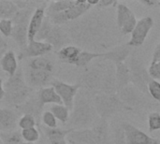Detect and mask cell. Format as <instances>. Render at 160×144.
<instances>
[{
  "mask_svg": "<svg viewBox=\"0 0 160 144\" xmlns=\"http://www.w3.org/2000/svg\"><path fill=\"white\" fill-rule=\"evenodd\" d=\"M100 57H101V53H97V52H92L82 50L80 52V54L77 56V58L74 60L71 66H75L80 68H84L88 67L92 62H94L97 59H99Z\"/></svg>",
  "mask_w": 160,
  "mask_h": 144,
  "instance_id": "f1b7e54d",
  "label": "cell"
},
{
  "mask_svg": "<svg viewBox=\"0 0 160 144\" xmlns=\"http://www.w3.org/2000/svg\"><path fill=\"white\" fill-rule=\"evenodd\" d=\"M48 3L49 2H44L33 11L28 24V42L36 38V36L46 17V7Z\"/></svg>",
  "mask_w": 160,
  "mask_h": 144,
  "instance_id": "d6986e66",
  "label": "cell"
},
{
  "mask_svg": "<svg viewBox=\"0 0 160 144\" xmlns=\"http://www.w3.org/2000/svg\"><path fill=\"white\" fill-rule=\"evenodd\" d=\"M97 144H112L111 140V129L108 120L98 119L91 127Z\"/></svg>",
  "mask_w": 160,
  "mask_h": 144,
  "instance_id": "ffe728a7",
  "label": "cell"
},
{
  "mask_svg": "<svg viewBox=\"0 0 160 144\" xmlns=\"http://www.w3.org/2000/svg\"><path fill=\"white\" fill-rule=\"evenodd\" d=\"M117 95L120 100L132 110L136 107H145L148 103L147 97L131 84L118 91Z\"/></svg>",
  "mask_w": 160,
  "mask_h": 144,
  "instance_id": "7c38bea8",
  "label": "cell"
},
{
  "mask_svg": "<svg viewBox=\"0 0 160 144\" xmlns=\"http://www.w3.org/2000/svg\"><path fill=\"white\" fill-rule=\"evenodd\" d=\"M115 8V22L120 34L122 36L131 34L138 22L134 12L123 3H118Z\"/></svg>",
  "mask_w": 160,
  "mask_h": 144,
  "instance_id": "9c48e42d",
  "label": "cell"
},
{
  "mask_svg": "<svg viewBox=\"0 0 160 144\" xmlns=\"http://www.w3.org/2000/svg\"><path fill=\"white\" fill-rule=\"evenodd\" d=\"M26 67L36 70H42L50 73L54 72V63L52 62V60H51V58L47 56H40L29 59Z\"/></svg>",
  "mask_w": 160,
  "mask_h": 144,
  "instance_id": "83f0119b",
  "label": "cell"
},
{
  "mask_svg": "<svg viewBox=\"0 0 160 144\" xmlns=\"http://www.w3.org/2000/svg\"><path fill=\"white\" fill-rule=\"evenodd\" d=\"M123 127L126 134V144H160L158 140L129 123H123Z\"/></svg>",
  "mask_w": 160,
  "mask_h": 144,
  "instance_id": "4fadbf2b",
  "label": "cell"
},
{
  "mask_svg": "<svg viewBox=\"0 0 160 144\" xmlns=\"http://www.w3.org/2000/svg\"><path fill=\"white\" fill-rule=\"evenodd\" d=\"M131 52H132V48L128 44L117 45L114 48L111 49L110 51L101 53L100 59L109 61L115 66L121 63H125L128 60V58L130 56Z\"/></svg>",
  "mask_w": 160,
  "mask_h": 144,
  "instance_id": "e0dca14e",
  "label": "cell"
},
{
  "mask_svg": "<svg viewBox=\"0 0 160 144\" xmlns=\"http://www.w3.org/2000/svg\"><path fill=\"white\" fill-rule=\"evenodd\" d=\"M82 50L73 44L67 45L60 49L59 51L56 52L57 57L61 63L68 64V65H72L74 60L77 58V56L80 54V52Z\"/></svg>",
  "mask_w": 160,
  "mask_h": 144,
  "instance_id": "4316f807",
  "label": "cell"
},
{
  "mask_svg": "<svg viewBox=\"0 0 160 144\" xmlns=\"http://www.w3.org/2000/svg\"><path fill=\"white\" fill-rule=\"evenodd\" d=\"M0 114H1V109H0Z\"/></svg>",
  "mask_w": 160,
  "mask_h": 144,
  "instance_id": "db71d44e",
  "label": "cell"
},
{
  "mask_svg": "<svg viewBox=\"0 0 160 144\" xmlns=\"http://www.w3.org/2000/svg\"><path fill=\"white\" fill-rule=\"evenodd\" d=\"M4 89L3 102L8 107L13 108L22 105L34 94V89L26 83L22 69H18L12 77H8L4 83Z\"/></svg>",
  "mask_w": 160,
  "mask_h": 144,
  "instance_id": "277c9868",
  "label": "cell"
},
{
  "mask_svg": "<svg viewBox=\"0 0 160 144\" xmlns=\"http://www.w3.org/2000/svg\"><path fill=\"white\" fill-rule=\"evenodd\" d=\"M148 72L153 80H160V60L150 65L148 67Z\"/></svg>",
  "mask_w": 160,
  "mask_h": 144,
  "instance_id": "b9f144b4",
  "label": "cell"
},
{
  "mask_svg": "<svg viewBox=\"0 0 160 144\" xmlns=\"http://www.w3.org/2000/svg\"><path fill=\"white\" fill-rule=\"evenodd\" d=\"M37 96L43 106L46 105H59L63 104L61 98L55 92L52 86H46L40 88L39 91L37 93Z\"/></svg>",
  "mask_w": 160,
  "mask_h": 144,
  "instance_id": "cb8c5ba5",
  "label": "cell"
},
{
  "mask_svg": "<svg viewBox=\"0 0 160 144\" xmlns=\"http://www.w3.org/2000/svg\"><path fill=\"white\" fill-rule=\"evenodd\" d=\"M18 115L10 109H1L0 114V128L8 131H13L18 126Z\"/></svg>",
  "mask_w": 160,
  "mask_h": 144,
  "instance_id": "603a6c76",
  "label": "cell"
},
{
  "mask_svg": "<svg viewBox=\"0 0 160 144\" xmlns=\"http://www.w3.org/2000/svg\"><path fill=\"white\" fill-rule=\"evenodd\" d=\"M154 19L150 16H146L139 20L135 28L131 32V37L127 44L131 48L142 46L145 42L150 31L154 27Z\"/></svg>",
  "mask_w": 160,
  "mask_h": 144,
  "instance_id": "30bf717a",
  "label": "cell"
},
{
  "mask_svg": "<svg viewBox=\"0 0 160 144\" xmlns=\"http://www.w3.org/2000/svg\"><path fill=\"white\" fill-rule=\"evenodd\" d=\"M53 25L54 24H52V22L49 19V17L46 15V17H45V19H44V21H43V22H42V24H41V26H40L35 39L38 40V41H45L47 37L49 36L51 30L52 29Z\"/></svg>",
  "mask_w": 160,
  "mask_h": 144,
  "instance_id": "d590c367",
  "label": "cell"
},
{
  "mask_svg": "<svg viewBox=\"0 0 160 144\" xmlns=\"http://www.w3.org/2000/svg\"><path fill=\"white\" fill-rule=\"evenodd\" d=\"M18 10L14 1L0 0V20H11Z\"/></svg>",
  "mask_w": 160,
  "mask_h": 144,
  "instance_id": "4dcf8cb0",
  "label": "cell"
},
{
  "mask_svg": "<svg viewBox=\"0 0 160 144\" xmlns=\"http://www.w3.org/2000/svg\"><path fill=\"white\" fill-rule=\"evenodd\" d=\"M68 144H97L91 128L71 130L67 136Z\"/></svg>",
  "mask_w": 160,
  "mask_h": 144,
  "instance_id": "44dd1931",
  "label": "cell"
},
{
  "mask_svg": "<svg viewBox=\"0 0 160 144\" xmlns=\"http://www.w3.org/2000/svg\"><path fill=\"white\" fill-rule=\"evenodd\" d=\"M115 81H116L117 92L131 83L129 68L127 63H121V64L115 65Z\"/></svg>",
  "mask_w": 160,
  "mask_h": 144,
  "instance_id": "d4e9b609",
  "label": "cell"
},
{
  "mask_svg": "<svg viewBox=\"0 0 160 144\" xmlns=\"http://www.w3.org/2000/svg\"><path fill=\"white\" fill-rule=\"evenodd\" d=\"M48 144H68L67 140H61V141H56L52 142H48Z\"/></svg>",
  "mask_w": 160,
  "mask_h": 144,
  "instance_id": "c3c4849f",
  "label": "cell"
},
{
  "mask_svg": "<svg viewBox=\"0 0 160 144\" xmlns=\"http://www.w3.org/2000/svg\"><path fill=\"white\" fill-rule=\"evenodd\" d=\"M138 2L141 5L144 6L145 7H149V8H155L160 6V1L158 0H139Z\"/></svg>",
  "mask_w": 160,
  "mask_h": 144,
  "instance_id": "ee69618b",
  "label": "cell"
},
{
  "mask_svg": "<svg viewBox=\"0 0 160 144\" xmlns=\"http://www.w3.org/2000/svg\"><path fill=\"white\" fill-rule=\"evenodd\" d=\"M76 4V0H59L49 2L46 7V15L63 12Z\"/></svg>",
  "mask_w": 160,
  "mask_h": 144,
  "instance_id": "f546056e",
  "label": "cell"
},
{
  "mask_svg": "<svg viewBox=\"0 0 160 144\" xmlns=\"http://www.w3.org/2000/svg\"><path fill=\"white\" fill-rule=\"evenodd\" d=\"M158 60H160V42L157 45L154 52H153V57H152V61L151 64H154L156 62H158Z\"/></svg>",
  "mask_w": 160,
  "mask_h": 144,
  "instance_id": "f6af8a7d",
  "label": "cell"
},
{
  "mask_svg": "<svg viewBox=\"0 0 160 144\" xmlns=\"http://www.w3.org/2000/svg\"><path fill=\"white\" fill-rule=\"evenodd\" d=\"M24 79L26 83L31 88H43L46 87V85L52 83L53 81V73L26 67Z\"/></svg>",
  "mask_w": 160,
  "mask_h": 144,
  "instance_id": "9a60e30c",
  "label": "cell"
},
{
  "mask_svg": "<svg viewBox=\"0 0 160 144\" xmlns=\"http://www.w3.org/2000/svg\"><path fill=\"white\" fill-rule=\"evenodd\" d=\"M40 121L43 124V127H48V128H55L57 127V120L53 116V114L50 111H45L43 112Z\"/></svg>",
  "mask_w": 160,
  "mask_h": 144,
  "instance_id": "74e56055",
  "label": "cell"
},
{
  "mask_svg": "<svg viewBox=\"0 0 160 144\" xmlns=\"http://www.w3.org/2000/svg\"><path fill=\"white\" fill-rule=\"evenodd\" d=\"M72 129L68 128H60V127H55V128H48L45 127H39V131L47 141V142H52L56 141H61V140H66L67 136L70 133Z\"/></svg>",
  "mask_w": 160,
  "mask_h": 144,
  "instance_id": "484cf974",
  "label": "cell"
},
{
  "mask_svg": "<svg viewBox=\"0 0 160 144\" xmlns=\"http://www.w3.org/2000/svg\"><path fill=\"white\" fill-rule=\"evenodd\" d=\"M34 10L35 9L31 8L19 9L11 19L13 22L11 37L16 42L21 52L23 51L28 44V24Z\"/></svg>",
  "mask_w": 160,
  "mask_h": 144,
  "instance_id": "8992f818",
  "label": "cell"
},
{
  "mask_svg": "<svg viewBox=\"0 0 160 144\" xmlns=\"http://www.w3.org/2000/svg\"><path fill=\"white\" fill-rule=\"evenodd\" d=\"M111 129V140L112 144H126V134L123 123H113Z\"/></svg>",
  "mask_w": 160,
  "mask_h": 144,
  "instance_id": "d6a6232c",
  "label": "cell"
},
{
  "mask_svg": "<svg viewBox=\"0 0 160 144\" xmlns=\"http://www.w3.org/2000/svg\"><path fill=\"white\" fill-rule=\"evenodd\" d=\"M43 109H44V106L40 103L37 94L36 95L33 94L25 102H23L22 105L15 108V110L18 112H21L22 115L24 114L32 115L37 120L38 124H39L41 115L44 112Z\"/></svg>",
  "mask_w": 160,
  "mask_h": 144,
  "instance_id": "2e32d148",
  "label": "cell"
},
{
  "mask_svg": "<svg viewBox=\"0 0 160 144\" xmlns=\"http://www.w3.org/2000/svg\"><path fill=\"white\" fill-rule=\"evenodd\" d=\"M64 28L73 45L97 53H104L117 46L122 36L109 8L91 9Z\"/></svg>",
  "mask_w": 160,
  "mask_h": 144,
  "instance_id": "6da1fadb",
  "label": "cell"
},
{
  "mask_svg": "<svg viewBox=\"0 0 160 144\" xmlns=\"http://www.w3.org/2000/svg\"><path fill=\"white\" fill-rule=\"evenodd\" d=\"M0 140L3 144H22L23 141L20 131H8L0 133Z\"/></svg>",
  "mask_w": 160,
  "mask_h": 144,
  "instance_id": "836d02e7",
  "label": "cell"
},
{
  "mask_svg": "<svg viewBox=\"0 0 160 144\" xmlns=\"http://www.w3.org/2000/svg\"><path fill=\"white\" fill-rule=\"evenodd\" d=\"M128 67L130 73V82L134 87H136L143 95L148 94V84L152 78L149 75L148 69L144 66L143 62L136 55H131L128 58Z\"/></svg>",
  "mask_w": 160,
  "mask_h": 144,
  "instance_id": "52a82bcc",
  "label": "cell"
},
{
  "mask_svg": "<svg viewBox=\"0 0 160 144\" xmlns=\"http://www.w3.org/2000/svg\"><path fill=\"white\" fill-rule=\"evenodd\" d=\"M22 144H36V143H28V142H23Z\"/></svg>",
  "mask_w": 160,
  "mask_h": 144,
  "instance_id": "816d5d0a",
  "label": "cell"
},
{
  "mask_svg": "<svg viewBox=\"0 0 160 144\" xmlns=\"http://www.w3.org/2000/svg\"><path fill=\"white\" fill-rule=\"evenodd\" d=\"M38 122L37 120L32 116V115H28V114H24L22 117L19 118L18 120V127L23 130V129H28V128H33L37 127Z\"/></svg>",
  "mask_w": 160,
  "mask_h": 144,
  "instance_id": "8d00e7d4",
  "label": "cell"
},
{
  "mask_svg": "<svg viewBox=\"0 0 160 144\" xmlns=\"http://www.w3.org/2000/svg\"><path fill=\"white\" fill-rule=\"evenodd\" d=\"M45 42L49 43L52 47L53 51L55 52L59 51L63 47L69 45V43H71L64 26H58V25H53Z\"/></svg>",
  "mask_w": 160,
  "mask_h": 144,
  "instance_id": "ac0fdd59",
  "label": "cell"
},
{
  "mask_svg": "<svg viewBox=\"0 0 160 144\" xmlns=\"http://www.w3.org/2000/svg\"><path fill=\"white\" fill-rule=\"evenodd\" d=\"M148 126L149 131L154 132L160 130V112H153L148 115Z\"/></svg>",
  "mask_w": 160,
  "mask_h": 144,
  "instance_id": "f35d334b",
  "label": "cell"
},
{
  "mask_svg": "<svg viewBox=\"0 0 160 144\" xmlns=\"http://www.w3.org/2000/svg\"><path fill=\"white\" fill-rule=\"evenodd\" d=\"M50 112L53 114V116L56 118L57 121H59L61 124L66 125L68 123L69 116H70V111L63 104L59 105H52L50 108Z\"/></svg>",
  "mask_w": 160,
  "mask_h": 144,
  "instance_id": "1f68e13d",
  "label": "cell"
},
{
  "mask_svg": "<svg viewBox=\"0 0 160 144\" xmlns=\"http://www.w3.org/2000/svg\"><path fill=\"white\" fill-rule=\"evenodd\" d=\"M1 69L8 74V77H12L18 70V60L15 52L11 50L6 51L0 60Z\"/></svg>",
  "mask_w": 160,
  "mask_h": 144,
  "instance_id": "7402d4cb",
  "label": "cell"
},
{
  "mask_svg": "<svg viewBox=\"0 0 160 144\" xmlns=\"http://www.w3.org/2000/svg\"><path fill=\"white\" fill-rule=\"evenodd\" d=\"M0 144H3L2 143V142H1V140H0Z\"/></svg>",
  "mask_w": 160,
  "mask_h": 144,
  "instance_id": "f5cc1de1",
  "label": "cell"
},
{
  "mask_svg": "<svg viewBox=\"0 0 160 144\" xmlns=\"http://www.w3.org/2000/svg\"><path fill=\"white\" fill-rule=\"evenodd\" d=\"M117 4L118 2L115 0H99L96 7L99 9H108L112 7H116Z\"/></svg>",
  "mask_w": 160,
  "mask_h": 144,
  "instance_id": "7bdbcfd3",
  "label": "cell"
},
{
  "mask_svg": "<svg viewBox=\"0 0 160 144\" xmlns=\"http://www.w3.org/2000/svg\"><path fill=\"white\" fill-rule=\"evenodd\" d=\"M7 47H8V42H7V40H6L5 37H2L1 34H0V51H6V50H7Z\"/></svg>",
  "mask_w": 160,
  "mask_h": 144,
  "instance_id": "bcb514c9",
  "label": "cell"
},
{
  "mask_svg": "<svg viewBox=\"0 0 160 144\" xmlns=\"http://www.w3.org/2000/svg\"><path fill=\"white\" fill-rule=\"evenodd\" d=\"M42 135V134H41ZM39 144H48L47 142V141L45 140V138L43 137V135H42V139L41 140H39Z\"/></svg>",
  "mask_w": 160,
  "mask_h": 144,
  "instance_id": "681fc988",
  "label": "cell"
},
{
  "mask_svg": "<svg viewBox=\"0 0 160 144\" xmlns=\"http://www.w3.org/2000/svg\"><path fill=\"white\" fill-rule=\"evenodd\" d=\"M92 8L93 7L87 3L86 0H76V4L70 8L63 12L51 14L47 16L49 17L52 24L58 26H64L68 23H70L78 20Z\"/></svg>",
  "mask_w": 160,
  "mask_h": 144,
  "instance_id": "ba28073f",
  "label": "cell"
},
{
  "mask_svg": "<svg viewBox=\"0 0 160 144\" xmlns=\"http://www.w3.org/2000/svg\"><path fill=\"white\" fill-rule=\"evenodd\" d=\"M52 51L53 49L49 43L34 39L32 41H29L26 48L20 52L19 59H32L36 57L46 56Z\"/></svg>",
  "mask_w": 160,
  "mask_h": 144,
  "instance_id": "5bb4252c",
  "label": "cell"
},
{
  "mask_svg": "<svg viewBox=\"0 0 160 144\" xmlns=\"http://www.w3.org/2000/svg\"><path fill=\"white\" fill-rule=\"evenodd\" d=\"M51 86L53 87L57 95L62 100L63 105H65L70 112L73 108L75 97L80 91V86L78 83L69 84L62 81L53 80L51 83Z\"/></svg>",
  "mask_w": 160,
  "mask_h": 144,
  "instance_id": "8fae6325",
  "label": "cell"
},
{
  "mask_svg": "<svg viewBox=\"0 0 160 144\" xmlns=\"http://www.w3.org/2000/svg\"><path fill=\"white\" fill-rule=\"evenodd\" d=\"M93 95L81 90L78 92L68 123V129L91 128L99 119L93 102Z\"/></svg>",
  "mask_w": 160,
  "mask_h": 144,
  "instance_id": "3957f363",
  "label": "cell"
},
{
  "mask_svg": "<svg viewBox=\"0 0 160 144\" xmlns=\"http://www.w3.org/2000/svg\"><path fill=\"white\" fill-rule=\"evenodd\" d=\"M13 22L11 20H0V34L4 37H11Z\"/></svg>",
  "mask_w": 160,
  "mask_h": 144,
  "instance_id": "60d3db41",
  "label": "cell"
},
{
  "mask_svg": "<svg viewBox=\"0 0 160 144\" xmlns=\"http://www.w3.org/2000/svg\"><path fill=\"white\" fill-rule=\"evenodd\" d=\"M21 135L23 142H28V143H36L39 142L41 136L39 129H38L37 127L23 129L21 131Z\"/></svg>",
  "mask_w": 160,
  "mask_h": 144,
  "instance_id": "e575fe53",
  "label": "cell"
},
{
  "mask_svg": "<svg viewBox=\"0 0 160 144\" xmlns=\"http://www.w3.org/2000/svg\"><path fill=\"white\" fill-rule=\"evenodd\" d=\"M5 97V89H4V82L0 78V102L4 99Z\"/></svg>",
  "mask_w": 160,
  "mask_h": 144,
  "instance_id": "7dc6e473",
  "label": "cell"
},
{
  "mask_svg": "<svg viewBox=\"0 0 160 144\" xmlns=\"http://www.w3.org/2000/svg\"><path fill=\"white\" fill-rule=\"evenodd\" d=\"M148 94L160 104V82L157 80H151L148 84Z\"/></svg>",
  "mask_w": 160,
  "mask_h": 144,
  "instance_id": "ab89813d",
  "label": "cell"
},
{
  "mask_svg": "<svg viewBox=\"0 0 160 144\" xmlns=\"http://www.w3.org/2000/svg\"><path fill=\"white\" fill-rule=\"evenodd\" d=\"M159 81H160V80H159Z\"/></svg>",
  "mask_w": 160,
  "mask_h": 144,
  "instance_id": "11a10c76",
  "label": "cell"
},
{
  "mask_svg": "<svg viewBox=\"0 0 160 144\" xmlns=\"http://www.w3.org/2000/svg\"><path fill=\"white\" fill-rule=\"evenodd\" d=\"M93 102L98 117L104 120H108L121 112L133 111L120 100L117 93L95 95L93 97Z\"/></svg>",
  "mask_w": 160,
  "mask_h": 144,
  "instance_id": "5b68a950",
  "label": "cell"
},
{
  "mask_svg": "<svg viewBox=\"0 0 160 144\" xmlns=\"http://www.w3.org/2000/svg\"><path fill=\"white\" fill-rule=\"evenodd\" d=\"M6 51H7V50H6ZM6 51H0V60H1V58H2V56H3V54L5 53Z\"/></svg>",
  "mask_w": 160,
  "mask_h": 144,
  "instance_id": "f907efd6",
  "label": "cell"
},
{
  "mask_svg": "<svg viewBox=\"0 0 160 144\" xmlns=\"http://www.w3.org/2000/svg\"><path fill=\"white\" fill-rule=\"evenodd\" d=\"M77 83L81 90L93 96L98 94H115V66L99 58L84 67L80 74Z\"/></svg>",
  "mask_w": 160,
  "mask_h": 144,
  "instance_id": "7a4b0ae2",
  "label": "cell"
}]
</instances>
